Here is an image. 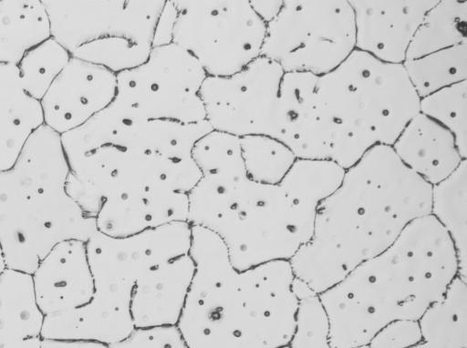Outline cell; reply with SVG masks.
<instances>
[{"instance_id":"cell-1","label":"cell","mask_w":467,"mask_h":348,"mask_svg":"<svg viewBox=\"0 0 467 348\" xmlns=\"http://www.w3.org/2000/svg\"><path fill=\"white\" fill-rule=\"evenodd\" d=\"M203 123L147 120L112 103L60 136L68 166L66 189L95 219L101 207L135 208L168 192H188L201 178L192 157Z\"/></svg>"},{"instance_id":"cell-2","label":"cell","mask_w":467,"mask_h":348,"mask_svg":"<svg viewBox=\"0 0 467 348\" xmlns=\"http://www.w3.org/2000/svg\"><path fill=\"white\" fill-rule=\"evenodd\" d=\"M431 185L391 146L368 149L318 206L312 236L289 261L295 277L321 293L431 214Z\"/></svg>"},{"instance_id":"cell-3","label":"cell","mask_w":467,"mask_h":348,"mask_svg":"<svg viewBox=\"0 0 467 348\" xmlns=\"http://www.w3.org/2000/svg\"><path fill=\"white\" fill-rule=\"evenodd\" d=\"M194 272L177 328L189 348H282L292 338L297 298L289 261L244 271L211 230L192 226Z\"/></svg>"},{"instance_id":"cell-4","label":"cell","mask_w":467,"mask_h":348,"mask_svg":"<svg viewBox=\"0 0 467 348\" xmlns=\"http://www.w3.org/2000/svg\"><path fill=\"white\" fill-rule=\"evenodd\" d=\"M459 277L453 244L431 214L410 223L386 250L319 293L332 348L368 345L386 324L419 320Z\"/></svg>"},{"instance_id":"cell-5","label":"cell","mask_w":467,"mask_h":348,"mask_svg":"<svg viewBox=\"0 0 467 348\" xmlns=\"http://www.w3.org/2000/svg\"><path fill=\"white\" fill-rule=\"evenodd\" d=\"M340 180L331 162L296 159L277 184L243 179L203 228L220 238L238 271L290 261L310 240L319 204Z\"/></svg>"},{"instance_id":"cell-6","label":"cell","mask_w":467,"mask_h":348,"mask_svg":"<svg viewBox=\"0 0 467 348\" xmlns=\"http://www.w3.org/2000/svg\"><path fill=\"white\" fill-rule=\"evenodd\" d=\"M68 171L60 135L45 125L0 171V245L7 268L32 274L57 243L87 241L98 231L96 220L67 191Z\"/></svg>"},{"instance_id":"cell-7","label":"cell","mask_w":467,"mask_h":348,"mask_svg":"<svg viewBox=\"0 0 467 348\" xmlns=\"http://www.w3.org/2000/svg\"><path fill=\"white\" fill-rule=\"evenodd\" d=\"M192 226L176 221L128 237L95 232L87 241L93 278L88 303L44 319L45 339L92 341L109 345L135 329L130 314L133 289L150 267L189 253Z\"/></svg>"},{"instance_id":"cell-8","label":"cell","mask_w":467,"mask_h":348,"mask_svg":"<svg viewBox=\"0 0 467 348\" xmlns=\"http://www.w3.org/2000/svg\"><path fill=\"white\" fill-rule=\"evenodd\" d=\"M317 97L334 128L330 160L345 169L371 148L392 146L420 112V98L403 66L357 49L317 77Z\"/></svg>"},{"instance_id":"cell-9","label":"cell","mask_w":467,"mask_h":348,"mask_svg":"<svg viewBox=\"0 0 467 348\" xmlns=\"http://www.w3.org/2000/svg\"><path fill=\"white\" fill-rule=\"evenodd\" d=\"M51 37L116 75L142 64L165 0H44Z\"/></svg>"},{"instance_id":"cell-10","label":"cell","mask_w":467,"mask_h":348,"mask_svg":"<svg viewBox=\"0 0 467 348\" xmlns=\"http://www.w3.org/2000/svg\"><path fill=\"white\" fill-rule=\"evenodd\" d=\"M356 49L353 10L348 0H284L266 25L261 56L285 73L324 76Z\"/></svg>"},{"instance_id":"cell-11","label":"cell","mask_w":467,"mask_h":348,"mask_svg":"<svg viewBox=\"0 0 467 348\" xmlns=\"http://www.w3.org/2000/svg\"><path fill=\"white\" fill-rule=\"evenodd\" d=\"M172 43L191 54L207 77H228L261 56L266 24L247 0H172Z\"/></svg>"},{"instance_id":"cell-12","label":"cell","mask_w":467,"mask_h":348,"mask_svg":"<svg viewBox=\"0 0 467 348\" xmlns=\"http://www.w3.org/2000/svg\"><path fill=\"white\" fill-rule=\"evenodd\" d=\"M206 77L198 61L181 46H153L142 64L117 74L113 101L141 119L203 122L200 90Z\"/></svg>"},{"instance_id":"cell-13","label":"cell","mask_w":467,"mask_h":348,"mask_svg":"<svg viewBox=\"0 0 467 348\" xmlns=\"http://www.w3.org/2000/svg\"><path fill=\"white\" fill-rule=\"evenodd\" d=\"M285 72L260 56L228 77H206L200 97L212 129L237 138L278 135L279 90Z\"/></svg>"},{"instance_id":"cell-14","label":"cell","mask_w":467,"mask_h":348,"mask_svg":"<svg viewBox=\"0 0 467 348\" xmlns=\"http://www.w3.org/2000/svg\"><path fill=\"white\" fill-rule=\"evenodd\" d=\"M117 75L71 56L39 100L44 125L63 135L88 121L115 99Z\"/></svg>"},{"instance_id":"cell-15","label":"cell","mask_w":467,"mask_h":348,"mask_svg":"<svg viewBox=\"0 0 467 348\" xmlns=\"http://www.w3.org/2000/svg\"><path fill=\"white\" fill-rule=\"evenodd\" d=\"M353 10L356 49L402 65L426 12L438 0H348Z\"/></svg>"},{"instance_id":"cell-16","label":"cell","mask_w":467,"mask_h":348,"mask_svg":"<svg viewBox=\"0 0 467 348\" xmlns=\"http://www.w3.org/2000/svg\"><path fill=\"white\" fill-rule=\"evenodd\" d=\"M317 77L302 72L284 74L276 139L285 144L297 159L330 160L334 128L317 101Z\"/></svg>"},{"instance_id":"cell-17","label":"cell","mask_w":467,"mask_h":348,"mask_svg":"<svg viewBox=\"0 0 467 348\" xmlns=\"http://www.w3.org/2000/svg\"><path fill=\"white\" fill-rule=\"evenodd\" d=\"M31 275L36 302L45 317L79 308L89 302L93 293V278L83 241L57 243Z\"/></svg>"},{"instance_id":"cell-18","label":"cell","mask_w":467,"mask_h":348,"mask_svg":"<svg viewBox=\"0 0 467 348\" xmlns=\"http://www.w3.org/2000/svg\"><path fill=\"white\" fill-rule=\"evenodd\" d=\"M194 272L189 253L148 269L133 289L130 314L135 329L177 325Z\"/></svg>"},{"instance_id":"cell-19","label":"cell","mask_w":467,"mask_h":348,"mask_svg":"<svg viewBox=\"0 0 467 348\" xmlns=\"http://www.w3.org/2000/svg\"><path fill=\"white\" fill-rule=\"evenodd\" d=\"M399 159L413 173L433 186L450 176L466 159L453 135L419 112L391 146Z\"/></svg>"},{"instance_id":"cell-20","label":"cell","mask_w":467,"mask_h":348,"mask_svg":"<svg viewBox=\"0 0 467 348\" xmlns=\"http://www.w3.org/2000/svg\"><path fill=\"white\" fill-rule=\"evenodd\" d=\"M43 125L40 102L25 90L17 67L0 64V171L14 165Z\"/></svg>"},{"instance_id":"cell-21","label":"cell","mask_w":467,"mask_h":348,"mask_svg":"<svg viewBox=\"0 0 467 348\" xmlns=\"http://www.w3.org/2000/svg\"><path fill=\"white\" fill-rule=\"evenodd\" d=\"M51 36L39 0H0V64L17 66L32 48Z\"/></svg>"},{"instance_id":"cell-22","label":"cell","mask_w":467,"mask_h":348,"mask_svg":"<svg viewBox=\"0 0 467 348\" xmlns=\"http://www.w3.org/2000/svg\"><path fill=\"white\" fill-rule=\"evenodd\" d=\"M421 340L410 348H467V286L456 277L420 317Z\"/></svg>"},{"instance_id":"cell-23","label":"cell","mask_w":467,"mask_h":348,"mask_svg":"<svg viewBox=\"0 0 467 348\" xmlns=\"http://www.w3.org/2000/svg\"><path fill=\"white\" fill-rule=\"evenodd\" d=\"M431 215L451 239L458 260L459 277L467 276V160L446 179L431 186Z\"/></svg>"},{"instance_id":"cell-24","label":"cell","mask_w":467,"mask_h":348,"mask_svg":"<svg viewBox=\"0 0 467 348\" xmlns=\"http://www.w3.org/2000/svg\"><path fill=\"white\" fill-rule=\"evenodd\" d=\"M44 319L36 302L32 275L7 268L0 278V333L19 338L41 337Z\"/></svg>"},{"instance_id":"cell-25","label":"cell","mask_w":467,"mask_h":348,"mask_svg":"<svg viewBox=\"0 0 467 348\" xmlns=\"http://www.w3.org/2000/svg\"><path fill=\"white\" fill-rule=\"evenodd\" d=\"M463 44H467V1L438 0L419 25L406 60Z\"/></svg>"},{"instance_id":"cell-26","label":"cell","mask_w":467,"mask_h":348,"mask_svg":"<svg viewBox=\"0 0 467 348\" xmlns=\"http://www.w3.org/2000/svg\"><path fill=\"white\" fill-rule=\"evenodd\" d=\"M420 98L467 80V44L408 59L402 64Z\"/></svg>"},{"instance_id":"cell-27","label":"cell","mask_w":467,"mask_h":348,"mask_svg":"<svg viewBox=\"0 0 467 348\" xmlns=\"http://www.w3.org/2000/svg\"><path fill=\"white\" fill-rule=\"evenodd\" d=\"M240 143L247 176L257 182L279 183L297 159L285 144L269 136H246Z\"/></svg>"},{"instance_id":"cell-28","label":"cell","mask_w":467,"mask_h":348,"mask_svg":"<svg viewBox=\"0 0 467 348\" xmlns=\"http://www.w3.org/2000/svg\"><path fill=\"white\" fill-rule=\"evenodd\" d=\"M293 291L297 298L295 329L290 348H332L330 322L319 297L305 281L295 277Z\"/></svg>"},{"instance_id":"cell-29","label":"cell","mask_w":467,"mask_h":348,"mask_svg":"<svg viewBox=\"0 0 467 348\" xmlns=\"http://www.w3.org/2000/svg\"><path fill=\"white\" fill-rule=\"evenodd\" d=\"M71 56L72 55L51 36L29 50L16 66L26 93L39 101Z\"/></svg>"},{"instance_id":"cell-30","label":"cell","mask_w":467,"mask_h":348,"mask_svg":"<svg viewBox=\"0 0 467 348\" xmlns=\"http://www.w3.org/2000/svg\"><path fill=\"white\" fill-rule=\"evenodd\" d=\"M420 112L449 130L467 158V80L420 98Z\"/></svg>"},{"instance_id":"cell-31","label":"cell","mask_w":467,"mask_h":348,"mask_svg":"<svg viewBox=\"0 0 467 348\" xmlns=\"http://www.w3.org/2000/svg\"><path fill=\"white\" fill-rule=\"evenodd\" d=\"M108 348H189L176 325L134 329L124 340Z\"/></svg>"},{"instance_id":"cell-32","label":"cell","mask_w":467,"mask_h":348,"mask_svg":"<svg viewBox=\"0 0 467 348\" xmlns=\"http://www.w3.org/2000/svg\"><path fill=\"white\" fill-rule=\"evenodd\" d=\"M421 340L418 320H396L383 326L369 341V348H410Z\"/></svg>"},{"instance_id":"cell-33","label":"cell","mask_w":467,"mask_h":348,"mask_svg":"<svg viewBox=\"0 0 467 348\" xmlns=\"http://www.w3.org/2000/svg\"><path fill=\"white\" fill-rule=\"evenodd\" d=\"M177 17L173 1L168 0L159 15L153 36V46L172 43V30Z\"/></svg>"},{"instance_id":"cell-34","label":"cell","mask_w":467,"mask_h":348,"mask_svg":"<svg viewBox=\"0 0 467 348\" xmlns=\"http://www.w3.org/2000/svg\"><path fill=\"white\" fill-rule=\"evenodd\" d=\"M249 3L258 17L267 25L281 11L284 0H252Z\"/></svg>"},{"instance_id":"cell-35","label":"cell","mask_w":467,"mask_h":348,"mask_svg":"<svg viewBox=\"0 0 467 348\" xmlns=\"http://www.w3.org/2000/svg\"><path fill=\"white\" fill-rule=\"evenodd\" d=\"M40 348H108V345L92 341L42 338Z\"/></svg>"},{"instance_id":"cell-36","label":"cell","mask_w":467,"mask_h":348,"mask_svg":"<svg viewBox=\"0 0 467 348\" xmlns=\"http://www.w3.org/2000/svg\"><path fill=\"white\" fill-rule=\"evenodd\" d=\"M41 337L19 338L0 333V348H40Z\"/></svg>"},{"instance_id":"cell-37","label":"cell","mask_w":467,"mask_h":348,"mask_svg":"<svg viewBox=\"0 0 467 348\" xmlns=\"http://www.w3.org/2000/svg\"><path fill=\"white\" fill-rule=\"evenodd\" d=\"M6 269H7V265H6L5 254H4L3 249L0 245V278Z\"/></svg>"},{"instance_id":"cell-38","label":"cell","mask_w":467,"mask_h":348,"mask_svg":"<svg viewBox=\"0 0 467 348\" xmlns=\"http://www.w3.org/2000/svg\"><path fill=\"white\" fill-rule=\"evenodd\" d=\"M355 348H369L368 345H363V346H358V347H355Z\"/></svg>"},{"instance_id":"cell-39","label":"cell","mask_w":467,"mask_h":348,"mask_svg":"<svg viewBox=\"0 0 467 348\" xmlns=\"http://www.w3.org/2000/svg\"><path fill=\"white\" fill-rule=\"evenodd\" d=\"M282 348H290V347L287 345V346H285V347H282Z\"/></svg>"}]
</instances>
